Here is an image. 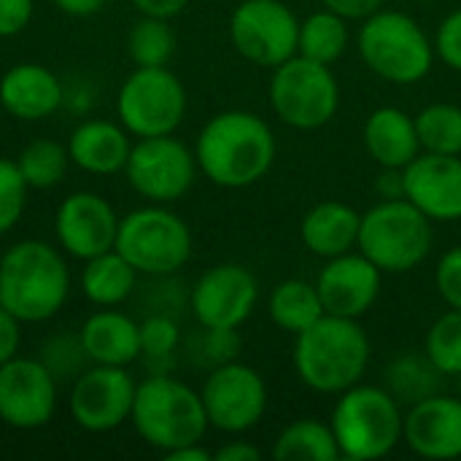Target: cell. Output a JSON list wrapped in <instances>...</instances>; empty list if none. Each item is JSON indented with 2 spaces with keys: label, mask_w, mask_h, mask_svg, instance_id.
I'll use <instances>...</instances> for the list:
<instances>
[{
  "label": "cell",
  "mask_w": 461,
  "mask_h": 461,
  "mask_svg": "<svg viewBox=\"0 0 461 461\" xmlns=\"http://www.w3.org/2000/svg\"><path fill=\"white\" fill-rule=\"evenodd\" d=\"M424 354L446 378L461 375V311L451 308L448 313L438 316L427 332Z\"/></svg>",
  "instance_id": "obj_34"
},
{
  "label": "cell",
  "mask_w": 461,
  "mask_h": 461,
  "mask_svg": "<svg viewBox=\"0 0 461 461\" xmlns=\"http://www.w3.org/2000/svg\"><path fill=\"white\" fill-rule=\"evenodd\" d=\"M130 151H132V140L130 132L122 127V122L86 119L68 138L70 162L89 176L122 173Z\"/></svg>",
  "instance_id": "obj_22"
},
{
  "label": "cell",
  "mask_w": 461,
  "mask_h": 461,
  "mask_svg": "<svg viewBox=\"0 0 461 461\" xmlns=\"http://www.w3.org/2000/svg\"><path fill=\"white\" fill-rule=\"evenodd\" d=\"M51 3L68 16H95L105 5V0H51Z\"/></svg>",
  "instance_id": "obj_45"
},
{
  "label": "cell",
  "mask_w": 461,
  "mask_h": 461,
  "mask_svg": "<svg viewBox=\"0 0 461 461\" xmlns=\"http://www.w3.org/2000/svg\"><path fill=\"white\" fill-rule=\"evenodd\" d=\"M405 200L427 219L448 224L461 219V154L421 151L402 170Z\"/></svg>",
  "instance_id": "obj_18"
},
{
  "label": "cell",
  "mask_w": 461,
  "mask_h": 461,
  "mask_svg": "<svg viewBox=\"0 0 461 461\" xmlns=\"http://www.w3.org/2000/svg\"><path fill=\"white\" fill-rule=\"evenodd\" d=\"M351 43V30L348 19L340 14L321 8L300 22V35H297V54L308 57L321 65H335Z\"/></svg>",
  "instance_id": "obj_28"
},
{
  "label": "cell",
  "mask_w": 461,
  "mask_h": 461,
  "mask_svg": "<svg viewBox=\"0 0 461 461\" xmlns=\"http://www.w3.org/2000/svg\"><path fill=\"white\" fill-rule=\"evenodd\" d=\"M435 286L448 308L461 311V246L448 249L435 270Z\"/></svg>",
  "instance_id": "obj_37"
},
{
  "label": "cell",
  "mask_w": 461,
  "mask_h": 461,
  "mask_svg": "<svg viewBox=\"0 0 461 461\" xmlns=\"http://www.w3.org/2000/svg\"><path fill=\"white\" fill-rule=\"evenodd\" d=\"M194 159L211 184L246 189L273 167L276 135L270 124L251 111H221L203 124L194 140Z\"/></svg>",
  "instance_id": "obj_1"
},
{
  "label": "cell",
  "mask_w": 461,
  "mask_h": 461,
  "mask_svg": "<svg viewBox=\"0 0 461 461\" xmlns=\"http://www.w3.org/2000/svg\"><path fill=\"white\" fill-rule=\"evenodd\" d=\"M378 194H381V200H400V197H405L402 170L381 167V176H378Z\"/></svg>",
  "instance_id": "obj_44"
},
{
  "label": "cell",
  "mask_w": 461,
  "mask_h": 461,
  "mask_svg": "<svg viewBox=\"0 0 461 461\" xmlns=\"http://www.w3.org/2000/svg\"><path fill=\"white\" fill-rule=\"evenodd\" d=\"M402 405L386 392V386L357 384L338 394L330 427L340 459L373 461L397 448L402 440Z\"/></svg>",
  "instance_id": "obj_6"
},
{
  "label": "cell",
  "mask_w": 461,
  "mask_h": 461,
  "mask_svg": "<svg viewBox=\"0 0 461 461\" xmlns=\"http://www.w3.org/2000/svg\"><path fill=\"white\" fill-rule=\"evenodd\" d=\"M413 203L381 200L362 213L359 243L357 249L381 270V273H411L432 251L435 230Z\"/></svg>",
  "instance_id": "obj_7"
},
{
  "label": "cell",
  "mask_w": 461,
  "mask_h": 461,
  "mask_svg": "<svg viewBox=\"0 0 461 461\" xmlns=\"http://www.w3.org/2000/svg\"><path fill=\"white\" fill-rule=\"evenodd\" d=\"M167 461H211L213 459V454L208 451V448H203L200 443H192V446H181V448H176V451H167V454H162Z\"/></svg>",
  "instance_id": "obj_46"
},
{
  "label": "cell",
  "mask_w": 461,
  "mask_h": 461,
  "mask_svg": "<svg viewBox=\"0 0 461 461\" xmlns=\"http://www.w3.org/2000/svg\"><path fill=\"white\" fill-rule=\"evenodd\" d=\"M413 119H416L421 151L461 154V105H456V103H429Z\"/></svg>",
  "instance_id": "obj_31"
},
{
  "label": "cell",
  "mask_w": 461,
  "mask_h": 461,
  "mask_svg": "<svg viewBox=\"0 0 461 461\" xmlns=\"http://www.w3.org/2000/svg\"><path fill=\"white\" fill-rule=\"evenodd\" d=\"M197 170L194 151L173 135L138 138L124 165L130 186L159 205L181 200L192 189Z\"/></svg>",
  "instance_id": "obj_12"
},
{
  "label": "cell",
  "mask_w": 461,
  "mask_h": 461,
  "mask_svg": "<svg viewBox=\"0 0 461 461\" xmlns=\"http://www.w3.org/2000/svg\"><path fill=\"white\" fill-rule=\"evenodd\" d=\"M370 365V338L359 319L324 313L294 340L297 378L316 394H343L362 384Z\"/></svg>",
  "instance_id": "obj_3"
},
{
  "label": "cell",
  "mask_w": 461,
  "mask_h": 461,
  "mask_svg": "<svg viewBox=\"0 0 461 461\" xmlns=\"http://www.w3.org/2000/svg\"><path fill=\"white\" fill-rule=\"evenodd\" d=\"M384 273L362 254L348 251L327 259L316 278V289L324 305V313L343 319H362L381 294Z\"/></svg>",
  "instance_id": "obj_19"
},
{
  "label": "cell",
  "mask_w": 461,
  "mask_h": 461,
  "mask_svg": "<svg viewBox=\"0 0 461 461\" xmlns=\"http://www.w3.org/2000/svg\"><path fill=\"white\" fill-rule=\"evenodd\" d=\"M419 3H440V0H419Z\"/></svg>",
  "instance_id": "obj_48"
},
{
  "label": "cell",
  "mask_w": 461,
  "mask_h": 461,
  "mask_svg": "<svg viewBox=\"0 0 461 461\" xmlns=\"http://www.w3.org/2000/svg\"><path fill=\"white\" fill-rule=\"evenodd\" d=\"M130 421L140 440L162 454L203 443L211 429L200 392L167 373H154L138 384Z\"/></svg>",
  "instance_id": "obj_4"
},
{
  "label": "cell",
  "mask_w": 461,
  "mask_h": 461,
  "mask_svg": "<svg viewBox=\"0 0 461 461\" xmlns=\"http://www.w3.org/2000/svg\"><path fill=\"white\" fill-rule=\"evenodd\" d=\"M359 227H362L359 211H354L348 203H340V200H324V203H316L303 216L300 240L311 254L321 259H332L357 249Z\"/></svg>",
  "instance_id": "obj_25"
},
{
  "label": "cell",
  "mask_w": 461,
  "mask_h": 461,
  "mask_svg": "<svg viewBox=\"0 0 461 461\" xmlns=\"http://www.w3.org/2000/svg\"><path fill=\"white\" fill-rule=\"evenodd\" d=\"M70 294V270L62 251L46 240H19L0 257V305L22 324L54 319Z\"/></svg>",
  "instance_id": "obj_2"
},
{
  "label": "cell",
  "mask_w": 461,
  "mask_h": 461,
  "mask_svg": "<svg viewBox=\"0 0 461 461\" xmlns=\"http://www.w3.org/2000/svg\"><path fill=\"white\" fill-rule=\"evenodd\" d=\"M270 105L276 116L294 130H319L340 108V84L332 65L308 57H289L270 76Z\"/></svg>",
  "instance_id": "obj_9"
},
{
  "label": "cell",
  "mask_w": 461,
  "mask_h": 461,
  "mask_svg": "<svg viewBox=\"0 0 461 461\" xmlns=\"http://www.w3.org/2000/svg\"><path fill=\"white\" fill-rule=\"evenodd\" d=\"M362 140L378 167L405 170L421 154L416 119L397 105L375 108L362 127Z\"/></svg>",
  "instance_id": "obj_23"
},
{
  "label": "cell",
  "mask_w": 461,
  "mask_h": 461,
  "mask_svg": "<svg viewBox=\"0 0 461 461\" xmlns=\"http://www.w3.org/2000/svg\"><path fill=\"white\" fill-rule=\"evenodd\" d=\"M57 411V378L30 357H14L0 365V421L14 429H41Z\"/></svg>",
  "instance_id": "obj_16"
},
{
  "label": "cell",
  "mask_w": 461,
  "mask_h": 461,
  "mask_svg": "<svg viewBox=\"0 0 461 461\" xmlns=\"http://www.w3.org/2000/svg\"><path fill=\"white\" fill-rule=\"evenodd\" d=\"M443 373L432 365V359L424 354H402L386 367V392L400 405H416L432 394H440Z\"/></svg>",
  "instance_id": "obj_30"
},
{
  "label": "cell",
  "mask_w": 461,
  "mask_h": 461,
  "mask_svg": "<svg viewBox=\"0 0 461 461\" xmlns=\"http://www.w3.org/2000/svg\"><path fill=\"white\" fill-rule=\"evenodd\" d=\"M16 165L30 189H51L62 181L70 165V154H68V146L51 138H38L22 149Z\"/></svg>",
  "instance_id": "obj_33"
},
{
  "label": "cell",
  "mask_w": 461,
  "mask_h": 461,
  "mask_svg": "<svg viewBox=\"0 0 461 461\" xmlns=\"http://www.w3.org/2000/svg\"><path fill=\"white\" fill-rule=\"evenodd\" d=\"M300 19L284 0H243L230 16L235 51L257 68H278L297 54Z\"/></svg>",
  "instance_id": "obj_11"
},
{
  "label": "cell",
  "mask_w": 461,
  "mask_h": 461,
  "mask_svg": "<svg viewBox=\"0 0 461 461\" xmlns=\"http://www.w3.org/2000/svg\"><path fill=\"white\" fill-rule=\"evenodd\" d=\"M135 378L127 367L92 365L70 386L68 411L76 427L86 432H113L130 421L135 402Z\"/></svg>",
  "instance_id": "obj_14"
},
{
  "label": "cell",
  "mask_w": 461,
  "mask_h": 461,
  "mask_svg": "<svg viewBox=\"0 0 461 461\" xmlns=\"http://www.w3.org/2000/svg\"><path fill=\"white\" fill-rule=\"evenodd\" d=\"M456 381H459V386H456V397H459V400H461V375H459V378H456Z\"/></svg>",
  "instance_id": "obj_47"
},
{
  "label": "cell",
  "mask_w": 461,
  "mask_h": 461,
  "mask_svg": "<svg viewBox=\"0 0 461 461\" xmlns=\"http://www.w3.org/2000/svg\"><path fill=\"white\" fill-rule=\"evenodd\" d=\"M402 443L421 459L451 461L461 456V400L454 394H432L408 408L402 421Z\"/></svg>",
  "instance_id": "obj_20"
},
{
  "label": "cell",
  "mask_w": 461,
  "mask_h": 461,
  "mask_svg": "<svg viewBox=\"0 0 461 461\" xmlns=\"http://www.w3.org/2000/svg\"><path fill=\"white\" fill-rule=\"evenodd\" d=\"M19 346H22V321L0 305V365L19 357Z\"/></svg>",
  "instance_id": "obj_40"
},
{
  "label": "cell",
  "mask_w": 461,
  "mask_h": 461,
  "mask_svg": "<svg viewBox=\"0 0 461 461\" xmlns=\"http://www.w3.org/2000/svg\"><path fill=\"white\" fill-rule=\"evenodd\" d=\"M32 0H0V38L19 35L32 19Z\"/></svg>",
  "instance_id": "obj_39"
},
{
  "label": "cell",
  "mask_w": 461,
  "mask_h": 461,
  "mask_svg": "<svg viewBox=\"0 0 461 461\" xmlns=\"http://www.w3.org/2000/svg\"><path fill=\"white\" fill-rule=\"evenodd\" d=\"M127 49L135 68H165L176 51V32L170 27V19L140 14V19L130 30Z\"/></svg>",
  "instance_id": "obj_32"
},
{
  "label": "cell",
  "mask_w": 461,
  "mask_h": 461,
  "mask_svg": "<svg viewBox=\"0 0 461 461\" xmlns=\"http://www.w3.org/2000/svg\"><path fill=\"white\" fill-rule=\"evenodd\" d=\"M321 5L340 14L348 22H365L367 16L381 11L384 0H321Z\"/></svg>",
  "instance_id": "obj_41"
},
{
  "label": "cell",
  "mask_w": 461,
  "mask_h": 461,
  "mask_svg": "<svg viewBox=\"0 0 461 461\" xmlns=\"http://www.w3.org/2000/svg\"><path fill=\"white\" fill-rule=\"evenodd\" d=\"M216 461H259L262 451L257 446H251L249 440H230L227 446H221L219 451H213Z\"/></svg>",
  "instance_id": "obj_43"
},
{
  "label": "cell",
  "mask_w": 461,
  "mask_h": 461,
  "mask_svg": "<svg viewBox=\"0 0 461 461\" xmlns=\"http://www.w3.org/2000/svg\"><path fill=\"white\" fill-rule=\"evenodd\" d=\"M267 313L278 330L297 338L324 316V305L316 284L303 278H286L273 286L267 300Z\"/></svg>",
  "instance_id": "obj_27"
},
{
  "label": "cell",
  "mask_w": 461,
  "mask_h": 461,
  "mask_svg": "<svg viewBox=\"0 0 461 461\" xmlns=\"http://www.w3.org/2000/svg\"><path fill=\"white\" fill-rule=\"evenodd\" d=\"M116 116L135 138L173 135L186 116V89L170 68H135L116 95Z\"/></svg>",
  "instance_id": "obj_10"
},
{
  "label": "cell",
  "mask_w": 461,
  "mask_h": 461,
  "mask_svg": "<svg viewBox=\"0 0 461 461\" xmlns=\"http://www.w3.org/2000/svg\"><path fill=\"white\" fill-rule=\"evenodd\" d=\"M135 281L138 270L116 249L86 259L81 270V292L97 308L122 305L132 294Z\"/></svg>",
  "instance_id": "obj_26"
},
{
  "label": "cell",
  "mask_w": 461,
  "mask_h": 461,
  "mask_svg": "<svg viewBox=\"0 0 461 461\" xmlns=\"http://www.w3.org/2000/svg\"><path fill=\"white\" fill-rule=\"evenodd\" d=\"M259 284L254 273L235 262H221L205 270L189 294L192 313L205 330H238L254 313Z\"/></svg>",
  "instance_id": "obj_15"
},
{
  "label": "cell",
  "mask_w": 461,
  "mask_h": 461,
  "mask_svg": "<svg viewBox=\"0 0 461 461\" xmlns=\"http://www.w3.org/2000/svg\"><path fill=\"white\" fill-rule=\"evenodd\" d=\"M432 41H435V54L440 57V62L461 73V8L440 22Z\"/></svg>",
  "instance_id": "obj_38"
},
{
  "label": "cell",
  "mask_w": 461,
  "mask_h": 461,
  "mask_svg": "<svg viewBox=\"0 0 461 461\" xmlns=\"http://www.w3.org/2000/svg\"><path fill=\"white\" fill-rule=\"evenodd\" d=\"M65 100L54 70L38 62H19L0 78V105L19 122H41Z\"/></svg>",
  "instance_id": "obj_21"
},
{
  "label": "cell",
  "mask_w": 461,
  "mask_h": 461,
  "mask_svg": "<svg viewBox=\"0 0 461 461\" xmlns=\"http://www.w3.org/2000/svg\"><path fill=\"white\" fill-rule=\"evenodd\" d=\"M138 273L165 278L178 273L192 257L189 224L165 205H146L119 219L113 246Z\"/></svg>",
  "instance_id": "obj_8"
},
{
  "label": "cell",
  "mask_w": 461,
  "mask_h": 461,
  "mask_svg": "<svg viewBox=\"0 0 461 461\" xmlns=\"http://www.w3.org/2000/svg\"><path fill=\"white\" fill-rule=\"evenodd\" d=\"M27 181L16 165V159L0 157V235L11 232L27 205Z\"/></svg>",
  "instance_id": "obj_35"
},
{
  "label": "cell",
  "mask_w": 461,
  "mask_h": 461,
  "mask_svg": "<svg viewBox=\"0 0 461 461\" xmlns=\"http://www.w3.org/2000/svg\"><path fill=\"white\" fill-rule=\"evenodd\" d=\"M181 330L176 319L165 313H154L146 321H140V357H149L151 362H167L178 351Z\"/></svg>",
  "instance_id": "obj_36"
},
{
  "label": "cell",
  "mask_w": 461,
  "mask_h": 461,
  "mask_svg": "<svg viewBox=\"0 0 461 461\" xmlns=\"http://www.w3.org/2000/svg\"><path fill=\"white\" fill-rule=\"evenodd\" d=\"M143 16H162V19H173L178 16L192 0H130Z\"/></svg>",
  "instance_id": "obj_42"
},
{
  "label": "cell",
  "mask_w": 461,
  "mask_h": 461,
  "mask_svg": "<svg viewBox=\"0 0 461 461\" xmlns=\"http://www.w3.org/2000/svg\"><path fill=\"white\" fill-rule=\"evenodd\" d=\"M200 397L208 424L224 435H243L254 429L267 411L265 378L235 359L211 367Z\"/></svg>",
  "instance_id": "obj_13"
},
{
  "label": "cell",
  "mask_w": 461,
  "mask_h": 461,
  "mask_svg": "<svg viewBox=\"0 0 461 461\" xmlns=\"http://www.w3.org/2000/svg\"><path fill=\"white\" fill-rule=\"evenodd\" d=\"M119 216L97 192L68 194L54 213V235L65 254L86 262L116 246Z\"/></svg>",
  "instance_id": "obj_17"
},
{
  "label": "cell",
  "mask_w": 461,
  "mask_h": 461,
  "mask_svg": "<svg viewBox=\"0 0 461 461\" xmlns=\"http://www.w3.org/2000/svg\"><path fill=\"white\" fill-rule=\"evenodd\" d=\"M273 456L278 461H338L340 448L330 424L319 419H297L276 438Z\"/></svg>",
  "instance_id": "obj_29"
},
{
  "label": "cell",
  "mask_w": 461,
  "mask_h": 461,
  "mask_svg": "<svg viewBox=\"0 0 461 461\" xmlns=\"http://www.w3.org/2000/svg\"><path fill=\"white\" fill-rule=\"evenodd\" d=\"M362 62L381 78L397 86L419 84L432 73L435 41L424 27L402 11H375L357 32Z\"/></svg>",
  "instance_id": "obj_5"
},
{
  "label": "cell",
  "mask_w": 461,
  "mask_h": 461,
  "mask_svg": "<svg viewBox=\"0 0 461 461\" xmlns=\"http://www.w3.org/2000/svg\"><path fill=\"white\" fill-rule=\"evenodd\" d=\"M89 365L127 367L140 359V324L122 311L100 308L78 332Z\"/></svg>",
  "instance_id": "obj_24"
}]
</instances>
